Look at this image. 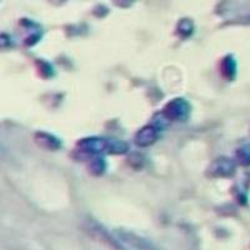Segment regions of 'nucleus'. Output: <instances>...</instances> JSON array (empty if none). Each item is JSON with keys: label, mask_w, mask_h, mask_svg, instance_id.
I'll return each mask as SVG.
<instances>
[{"label": "nucleus", "mask_w": 250, "mask_h": 250, "mask_svg": "<svg viewBox=\"0 0 250 250\" xmlns=\"http://www.w3.org/2000/svg\"><path fill=\"white\" fill-rule=\"evenodd\" d=\"M87 230L88 233L90 234L93 238H95L96 240L102 242L103 244L110 248L111 250H126V248L123 245V243L120 242L118 236L110 235V233H109L108 230L104 229L102 225H99L98 223H95V221H88Z\"/></svg>", "instance_id": "obj_1"}, {"label": "nucleus", "mask_w": 250, "mask_h": 250, "mask_svg": "<svg viewBox=\"0 0 250 250\" xmlns=\"http://www.w3.org/2000/svg\"><path fill=\"white\" fill-rule=\"evenodd\" d=\"M190 114V105L181 98L169 102L163 110V117L169 122H184Z\"/></svg>", "instance_id": "obj_2"}, {"label": "nucleus", "mask_w": 250, "mask_h": 250, "mask_svg": "<svg viewBox=\"0 0 250 250\" xmlns=\"http://www.w3.org/2000/svg\"><path fill=\"white\" fill-rule=\"evenodd\" d=\"M117 236L119 240H122L123 244L129 245L130 248L135 250H159L148 239L143 236L137 235L133 232H126V230H117Z\"/></svg>", "instance_id": "obj_3"}, {"label": "nucleus", "mask_w": 250, "mask_h": 250, "mask_svg": "<svg viewBox=\"0 0 250 250\" xmlns=\"http://www.w3.org/2000/svg\"><path fill=\"white\" fill-rule=\"evenodd\" d=\"M79 149L87 154H100V153H108L110 140L104 138H85L79 142Z\"/></svg>", "instance_id": "obj_4"}, {"label": "nucleus", "mask_w": 250, "mask_h": 250, "mask_svg": "<svg viewBox=\"0 0 250 250\" xmlns=\"http://www.w3.org/2000/svg\"><path fill=\"white\" fill-rule=\"evenodd\" d=\"M236 166L233 160L229 158H219L214 160L209 166V173L214 178H228L235 173Z\"/></svg>", "instance_id": "obj_5"}, {"label": "nucleus", "mask_w": 250, "mask_h": 250, "mask_svg": "<svg viewBox=\"0 0 250 250\" xmlns=\"http://www.w3.org/2000/svg\"><path fill=\"white\" fill-rule=\"evenodd\" d=\"M158 140V128L154 125H145L134 137L135 145L140 148H146V146L153 145Z\"/></svg>", "instance_id": "obj_6"}, {"label": "nucleus", "mask_w": 250, "mask_h": 250, "mask_svg": "<svg viewBox=\"0 0 250 250\" xmlns=\"http://www.w3.org/2000/svg\"><path fill=\"white\" fill-rule=\"evenodd\" d=\"M35 140L38 143V145H40L44 149H48V150H56V149L61 148L60 140L54 135H50V134L38 133L35 135Z\"/></svg>", "instance_id": "obj_7"}, {"label": "nucleus", "mask_w": 250, "mask_h": 250, "mask_svg": "<svg viewBox=\"0 0 250 250\" xmlns=\"http://www.w3.org/2000/svg\"><path fill=\"white\" fill-rule=\"evenodd\" d=\"M221 74L228 80H233L236 75V61L232 55H227L221 61Z\"/></svg>", "instance_id": "obj_8"}, {"label": "nucleus", "mask_w": 250, "mask_h": 250, "mask_svg": "<svg viewBox=\"0 0 250 250\" xmlns=\"http://www.w3.org/2000/svg\"><path fill=\"white\" fill-rule=\"evenodd\" d=\"M177 32L178 34L180 35L181 38H188V36H190V35L193 34V32H194V23H193V20L188 19V18H184V19H181V20L178 23Z\"/></svg>", "instance_id": "obj_9"}, {"label": "nucleus", "mask_w": 250, "mask_h": 250, "mask_svg": "<svg viewBox=\"0 0 250 250\" xmlns=\"http://www.w3.org/2000/svg\"><path fill=\"white\" fill-rule=\"evenodd\" d=\"M105 169H107V163H105V160L100 157L93 159L91 160V163L89 164V172L93 175H96V177L102 175L103 173L105 172Z\"/></svg>", "instance_id": "obj_10"}, {"label": "nucleus", "mask_w": 250, "mask_h": 250, "mask_svg": "<svg viewBox=\"0 0 250 250\" xmlns=\"http://www.w3.org/2000/svg\"><path fill=\"white\" fill-rule=\"evenodd\" d=\"M236 159H238L239 164L244 166H250V144L242 146L236 151Z\"/></svg>", "instance_id": "obj_11"}, {"label": "nucleus", "mask_w": 250, "mask_h": 250, "mask_svg": "<svg viewBox=\"0 0 250 250\" xmlns=\"http://www.w3.org/2000/svg\"><path fill=\"white\" fill-rule=\"evenodd\" d=\"M126 150H128V145L124 142H114V140H110L108 153H110V154H124Z\"/></svg>", "instance_id": "obj_12"}, {"label": "nucleus", "mask_w": 250, "mask_h": 250, "mask_svg": "<svg viewBox=\"0 0 250 250\" xmlns=\"http://www.w3.org/2000/svg\"><path fill=\"white\" fill-rule=\"evenodd\" d=\"M134 1H135V0H114V3L117 4L118 6H122V8H128V6H130Z\"/></svg>", "instance_id": "obj_13"}, {"label": "nucleus", "mask_w": 250, "mask_h": 250, "mask_svg": "<svg viewBox=\"0 0 250 250\" xmlns=\"http://www.w3.org/2000/svg\"><path fill=\"white\" fill-rule=\"evenodd\" d=\"M52 1L54 4H61V3H64L65 0H52Z\"/></svg>", "instance_id": "obj_14"}]
</instances>
